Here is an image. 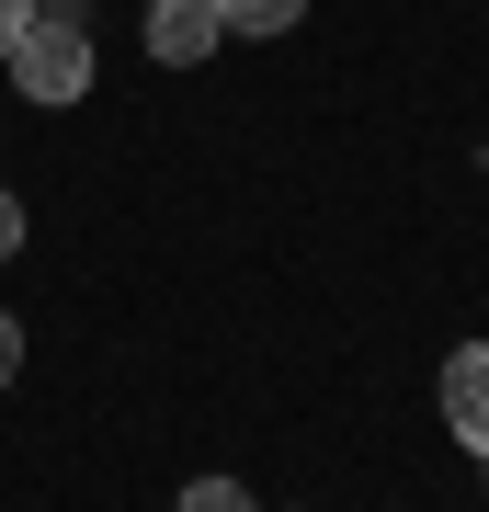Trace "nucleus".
I'll return each instance as SVG.
<instances>
[{
  "label": "nucleus",
  "mask_w": 489,
  "mask_h": 512,
  "mask_svg": "<svg viewBox=\"0 0 489 512\" xmlns=\"http://www.w3.org/2000/svg\"><path fill=\"white\" fill-rule=\"evenodd\" d=\"M35 23V0H0V57H12V35Z\"/></svg>",
  "instance_id": "6"
},
{
  "label": "nucleus",
  "mask_w": 489,
  "mask_h": 512,
  "mask_svg": "<svg viewBox=\"0 0 489 512\" xmlns=\"http://www.w3.org/2000/svg\"><path fill=\"white\" fill-rule=\"evenodd\" d=\"M228 35H285V23H308V0H217Z\"/></svg>",
  "instance_id": "4"
},
{
  "label": "nucleus",
  "mask_w": 489,
  "mask_h": 512,
  "mask_svg": "<svg viewBox=\"0 0 489 512\" xmlns=\"http://www.w3.org/2000/svg\"><path fill=\"white\" fill-rule=\"evenodd\" d=\"M12 365H23V319H0V387H12Z\"/></svg>",
  "instance_id": "7"
},
{
  "label": "nucleus",
  "mask_w": 489,
  "mask_h": 512,
  "mask_svg": "<svg viewBox=\"0 0 489 512\" xmlns=\"http://www.w3.org/2000/svg\"><path fill=\"white\" fill-rule=\"evenodd\" d=\"M12 251H23V205L0 194V262H12Z\"/></svg>",
  "instance_id": "8"
},
{
  "label": "nucleus",
  "mask_w": 489,
  "mask_h": 512,
  "mask_svg": "<svg viewBox=\"0 0 489 512\" xmlns=\"http://www.w3.org/2000/svg\"><path fill=\"white\" fill-rule=\"evenodd\" d=\"M182 512H262V501L239 490V478H194V490H182Z\"/></svg>",
  "instance_id": "5"
},
{
  "label": "nucleus",
  "mask_w": 489,
  "mask_h": 512,
  "mask_svg": "<svg viewBox=\"0 0 489 512\" xmlns=\"http://www.w3.org/2000/svg\"><path fill=\"white\" fill-rule=\"evenodd\" d=\"M12 92L23 103H80L91 92V35H80V23H23V35H12Z\"/></svg>",
  "instance_id": "1"
},
{
  "label": "nucleus",
  "mask_w": 489,
  "mask_h": 512,
  "mask_svg": "<svg viewBox=\"0 0 489 512\" xmlns=\"http://www.w3.org/2000/svg\"><path fill=\"white\" fill-rule=\"evenodd\" d=\"M444 433H455V444H467V456L489 467V342L444 353Z\"/></svg>",
  "instance_id": "2"
},
{
  "label": "nucleus",
  "mask_w": 489,
  "mask_h": 512,
  "mask_svg": "<svg viewBox=\"0 0 489 512\" xmlns=\"http://www.w3.org/2000/svg\"><path fill=\"white\" fill-rule=\"evenodd\" d=\"M217 0H148V57L160 69H194V57H217Z\"/></svg>",
  "instance_id": "3"
}]
</instances>
